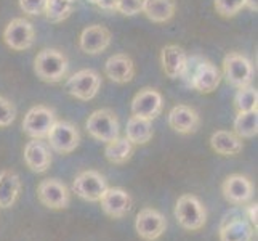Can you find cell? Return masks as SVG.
<instances>
[{
  "label": "cell",
  "mask_w": 258,
  "mask_h": 241,
  "mask_svg": "<svg viewBox=\"0 0 258 241\" xmlns=\"http://www.w3.org/2000/svg\"><path fill=\"white\" fill-rule=\"evenodd\" d=\"M181 77L186 80V84L199 93H212L213 90H217L221 82L220 69L209 60H204L201 57H188V63H186Z\"/></svg>",
  "instance_id": "cell-1"
},
{
  "label": "cell",
  "mask_w": 258,
  "mask_h": 241,
  "mask_svg": "<svg viewBox=\"0 0 258 241\" xmlns=\"http://www.w3.org/2000/svg\"><path fill=\"white\" fill-rule=\"evenodd\" d=\"M69 69L68 57L58 49H43L34 60V73L43 82L58 84L61 82Z\"/></svg>",
  "instance_id": "cell-2"
},
{
  "label": "cell",
  "mask_w": 258,
  "mask_h": 241,
  "mask_svg": "<svg viewBox=\"0 0 258 241\" xmlns=\"http://www.w3.org/2000/svg\"><path fill=\"white\" fill-rule=\"evenodd\" d=\"M175 219L181 228L196 231L206 225L207 211L198 196L183 195L175 204Z\"/></svg>",
  "instance_id": "cell-3"
},
{
  "label": "cell",
  "mask_w": 258,
  "mask_h": 241,
  "mask_svg": "<svg viewBox=\"0 0 258 241\" xmlns=\"http://www.w3.org/2000/svg\"><path fill=\"white\" fill-rule=\"evenodd\" d=\"M85 129L90 135L103 143L119 137V119L115 113L109 108H101L93 111L85 122Z\"/></svg>",
  "instance_id": "cell-4"
},
{
  "label": "cell",
  "mask_w": 258,
  "mask_h": 241,
  "mask_svg": "<svg viewBox=\"0 0 258 241\" xmlns=\"http://www.w3.org/2000/svg\"><path fill=\"white\" fill-rule=\"evenodd\" d=\"M255 69L252 61L237 52H229L223 58V76L229 85L236 88L252 84Z\"/></svg>",
  "instance_id": "cell-5"
},
{
  "label": "cell",
  "mask_w": 258,
  "mask_h": 241,
  "mask_svg": "<svg viewBox=\"0 0 258 241\" xmlns=\"http://www.w3.org/2000/svg\"><path fill=\"white\" fill-rule=\"evenodd\" d=\"M48 147L61 155H69L81 143L79 129L69 121H55L47 135Z\"/></svg>",
  "instance_id": "cell-6"
},
{
  "label": "cell",
  "mask_w": 258,
  "mask_h": 241,
  "mask_svg": "<svg viewBox=\"0 0 258 241\" xmlns=\"http://www.w3.org/2000/svg\"><path fill=\"white\" fill-rule=\"evenodd\" d=\"M101 87V77L93 69H81L66 80V90L81 102L93 100Z\"/></svg>",
  "instance_id": "cell-7"
},
{
  "label": "cell",
  "mask_w": 258,
  "mask_h": 241,
  "mask_svg": "<svg viewBox=\"0 0 258 241\" xmlns=\"http://www.w3.org/2000/svg\"><path fill=\"white\" fill-rule=\"evenodd\" d=\"M4 42L8 49L16 52L29 50L35 42V31L26 18H13L4 29Z\"/></svg>",
  "instance_id": "cell-8"
},
{
  "label": "cell",
  "mask_w": 258,
  "mask_h": 241,
  "mask_svg": "<svg viewBox=\"0 0 258 241\" xmlns=\"http://www.w3.org/2000/svg\"><path fill=\"white\" fill-rule=\"evenodd\" d=\"M55 121V111L48 108V106H32L23 119V132L31 138L43 140L47 138Z\"/></svg>",
  "instance_id": "cell-9"
},
{
  "label": "cell",
  "mask_w": 258,
  "mask_h": 241,
  "mask_svg": "<svg viewBox=\"0 0 258 241\" xmlns=\"http://www.w3.org/2000/svg\"><path fill=\"white\" fill-rule=\"evenodd\" d=\"M37 198L48 209H66L71 203V193L66 183L58 178H45L37 186Z\"/></svg>",
  "instance_id": "cell-10"
},
{
  "label": "cell",
  "mask_w": 258,
  "mask_h": 241,
  "mask_svg": "<svg viewBox=\"0 0 258 241\" xmlns=\"http://www.w3.org/2000/svg\"><path fill=\"white\" fill-rule=\"evenodd\" d=\"M74 193L85 201L96 203L101 200L104 191L108 190L104 177L96 171H84L79 175H76L73 182Z\"/></svg>",
  "instance_id": "cell-11"
},
{
  "label": "cell",
  "mask_w": 258,
  "mask_h": 241,
  "mask_svg": "<svg viewBox=\"0 0 258 241\" xmlns=\"http://www.w3.org/2000/svg\"><path fill=\"white\" fill-rule=\"evenodd\" d=\"M167 228V220L162 212L153 208H145L137 214L135 230L141 239L156 241L159 239Z\"/></svg>",
  "instance_id": "cell-12"
},
{
  "label": "cell",
  "mask_w": 258,
  "mask_h": 241,
  "mask_svg": "<svg viewBox=\"0 0 258 241\" xmlns=\"http://www.w3.org/2000/svg\"><path fill=\"white\" fill-rule=\"evenodd\" d=\"M162 108L164 98L161 92H157L156 88L151 87L140 90L132 100V116H135V118L153 121L162 113Z\"/></svg>",
  "instance_id": "cell-13"
},
{
  "label": "cell",
  "mask_w": 258,
  "mask_h": 241,
  "mask_svg": "<svg viewBox=\"0 0 258 241\" xmlns=\"http://www.w3.org/2000/svg\"><path fill=\"white\" fill-rule=\"evenodd\" d=\"M221 193L225 200L233 206H242L253 198V185L242 174H233L221 183Z\"/></svg>",
  "instance_id": "cell-14"
},
{
  "label": "cell",
  "mask_w": 258,
  "mask_h": 241,
  "mask_svg": "<svg viewBox=\"0 0 258 241\" xmlns=\"http://www.w3.org/2000/svg\"><path fill=\"white\" fill-rule=\"evenodd\" d=\"M111 31L101 24H92L79 35V47L87 55H100L111 45Z\"/></svg>",
  "instance_id": "cell-15"
},
{
  "label": "cell",
  "mask_w": 258,
  "mask_h": 241,
  "mask_svg": "<svg viewBox=\"0 0 258 241\" xmlns=\"http://www.w3.org/2000/svg\"><path fill=\"white\" fill-rule=\"evenodd\" d=\"M100 203L103 212L112 219H120L123 216H127L133 204L128 191H125L123 188H109V186L101 196Z\"/></svg>",
  "instance_id": "cell-16"
},
{
  "label": "cell",
  "mask_w": 258,
  "mask_h": 241,
  "mask_svg": "<svg viewBox=\"0 0 258 241\" xmlns=\"http://www.w3.org/2000/svg\"><path fill=\"white\" fill-rule=\"evenodd\" d=\"M168 126L178 133L188 135L201 127V116L191 106L176 105L168 113Z\"/></svg>",
  "instance_id": "cell-17"
},
{
  "label": "cell",
  "mask_w": 258,
  "mask_h": 241,
  "mask_svg": "<svg viewBox=\"0 0 258 241\" xmlns=\"http://www.w3.org/2000/svg\"><path fill=\"white\" fill-rule=\"evenodd\" d=\"M23 158L24 163L32 172L35 174H42L45 172L51 164V151L50 147L42 140H35L32 138L28 141V145L24 147L23 151Z\"/></svg>",
  "instance_id": "cell-18"
},
{
  "label": "cell",
  "mask_w": 258,
  "mask_h": 241,
  "mask_svg": "<svg viewBox=\"0 0 258 241\" xmlns=\"http://www.w3.org/2000/svg\"><path fill=\"white\" fill-rule=\"evenodd\" d=\"M104 74L115 84H127L135 77V63L125 53H115L106 60Z\"/></svg>",
  "instance_id": "cell-19"
},
{
  "label": "cell",
  "mask_w": 258,
  "mask_h": 241,
  "mask_svg": "<svg viewBox=\"0 0 258 241\" xmlns=\"http://www.w3.org/2000/svg\"><path fill=\"white\" fill-rule=\"evenodd\" d=\"M186 63H188V55H186V52L180 45L168 43V45H165L161 50V65L167 77L170 79L181 77Z\"/></svg>",
  "instance_id": "cell-20"
},
{
  "label": "cell",
  "mask_w": 258,
  "mask_h": 241,
  "mask_svg": "<svg viewBox=\"0 0 258 241\" xmlns=\"http://www.w3.org/2000/svg\"><path fill=\"white\" fill-rule=\"evenodd\" d=\"M220 241H253V227L242 217L225 220L220 227Z\"/></svg>",
  "instance_id": "cell-21"
},
{
  "label": "cell",
  "mask_w": 258,
  "mask_h": 241,
  "mask_svg": "<svg viewBox=\"0 0 258 241\" xmlns=\"http://www.w3.org/2000/svg\"><path fill=\"white\" fill-rule=\"evenodd\" d=\"M210 147L217 155L221 156H236L242 151L244 143L242 138H239L234 132L217 130L210 137Z\"/></svg>",
  "instance_id": "cell-22"
},
{
  "label": "cell",
  "mask_w": 258,
  "mask_h": 241,
  "mask_svg": "<svg viewBox=\"0 0 258 241\" xmlns=\"http://www.w3.org/2000/svg\"><path fill=\"white\" fill-rule=\"evenodd\" d=\"M21 191V180L20 175L15 171L5 169L0 172V208L8 209L16 203L18 196Z\"/></svg>",
  "instance_id": "cell-23"
},
{
  "label": "cell",
  "mask_w": 258,
  "mask_h": 241,
  "mask_svg": "<svg viewBox=\"0 0 258 241\" xmlns=\"http://www.w3.org/2000/svg\"><path fill=\"white\" fill-rule=\"evenodd\" d=\"M176 4L175 0H143L141 13L153 23H167L175 16Z\"/></svg>",
  "instance_id": "cell-24"
},
{
  "label": "cell",
  "mask_w": 258,
  "mask_h": 241,
  "mask_svg": "<svg viewBox=\"0 0 258 241\" xmlns=\"http://www.w3.org/2000/svg\"><path fill=\"white\" fill-rule=\"evenodd\" d=\"M153 124L148 119L135 118L130 116L127 121V129H125V138L133 145H146L148 141L153 138Z\"/></svg>",
  "instance_id": "cell-25"
},
{
  "label": "cell",
  "mask_w": 258,
  "mask_h": 241,
  "mask_svg": "<svg viewBox=\"0 0 258 241\" xmlns=\"http://www.w3.org/2000/svg\"><path fill=\"white\" fill-rule=\"evenodd\" d=\"M133 147L135 145L130 143L125 137H117L106 143L104 156L111 164H123L132 158Z\"/></svg>",
  "instance_id": "cell-26"
},
{
  "label": "cell",
  "mask_w": 258,
  "mask_h": 241,
  "mask_svg": "<svg viewBox=\"0 0 258 241\" xmlns=\"http://www.w3.org/2000/svg\"><path fill=\"white\" fill-rule=\"evenodd\" d=\"M234 133L239 138H253L258 133V116L256 111L237 113L233 122Z\"/></svg>",
  "instance_id": "cell-27"
},
{
  "label": "cell",
  "mask_w": 258,
  "mask_h": 241,
  "mask_svg": "<svg viewBox=\"0 0 258 241\" xmlns=\"http://www.w3.org/2000/svg\"><path fill=\"white\" fill-rule=\"evenodd\" d=\"M74 5L76 0H47L43 13L50 23H63L73 13Z\"/></svg>",
  "instance_id": "cell-28"
},
{
  "label": "cell",
  "mask_w": 258,
  "mask_h": 241,
  "mask_svg": "<svg viewBox=\"0 0 258 241\" xmlns=\"http://www.w3.org/2000/svg\"><path fill=\"white\" fill-rule=\"evenodd\" d=\"M234 106H236L237 113L256 111V106H258V92H256V88L252 84L237 88V92L234 95Z\"/></svg>",
  "instance_id": "cell-29"
},
{
  "label": "cell",
  "mask_w": 258,
  "mask_h": 241,
  "mask_svg": "<svg viewBox=\"0 0 258 241\" xmlns=\"http://www.w3.org/2000/svg\"><path fill=\"white\" fill-rule=\"evenodd\" d=\"M213 7L220 16L233 18L244 8V0H215Z\"/></svg>",
  "instance_id": "cell-30"
},
{
  "label": "cell",
  "mask_w": 258,
  "mask_h": 241,
  "mask_svg": "<svg viewBox=\"0 0 258 241\" xmlns=\"http://www.w3.org/2000/svg\"><path fill=\"white\" fill-rule=\"evenodd\" d=\"M16 119V108L7 97L0 95V127L12 126Z\"/></svg>",
  "instance_id": "cell-31"
},
{
  "label": "cell",
  "mask_w": 258,
  "mask_h": 241,
  "mask_svg": "<svg viewBox=\"0 0 258 241\" xmlns=\"http://www.w3.org/2000/svg\"><path fill=\"white\" fill-rule=\"evenodd\" d=\"M141 4H143V0H117L115 12H119L123 16H135L141 12Z\"/></svg>",
  "instance_id": "cell-32"
},
{
  "label": "cell",
  "mask_w": 258,
  "mask_h": 241,
  "mask_svg": "<svg viewBox=\"0 0 258 241\" xmlns=\"http://www.w3.org/2000/svg\"><path fill=\"white\" fill-rule=\"evenodd\" d=\"M18 2H20V8L23 13L28 16H39L45 10L47 0H18Z\"/></svg>",
  "instance_id": "cell-33"
},
{
  "label": "cell",
  "mask_w": 258,
  "mask_h": 241,
  "mask_svg": "<svg viewBox=\"0 0 258 241\" xmlns=\"http://www.w3.org/2000/svg\"><path fill=\"white\" fill-rule=\"evenodd\" d=\"M247 219L250 220V225L252 227H255L256 228V225H258V220H256V212H258V204L255 203V204H250L247 209Z\"/></svg>",
  "instance_id": "cell-34"
},
{
  "label": "cell",
  "mask_w": 258,
  "mask_h": 241,
  "mask_svg": "<svg viewBox=\"0 0 258 241\" xmlns=\"http://www.w3.org/2000/svg\"><path fill=\"white\" fill-rule=\"evenodd\" d=\"M115 4H117V0H96V4L101 8V10H108V12H112L115 10Z\"/></svg>",
  "instance_id": "cell-35"
},
{
  "label": "cell",
  "mask_w": 258,
  "mask_h": 241,
  "mask_svg": "<svg viewBox=\"0 0 258 241\" xmlns=\"http://www.w3.org/2000/svg\"><path fill=\"white\" fill-rule=\"evenodd\" d=\"M244 7L248 8L250 12H256L258 10V0H244Z\"/></svg>",
  "instance_id": "cell-36"
},
{
  "label": "cell",
  "mask_w": 258,
  "mask_h": 241,
  "mask_svg": "<svg viewBox=\"0 0 258 241\" xmlns=\"http://www.w3.org/2000/svg\"><path fill=\"white\" fill-rule=\"evenodd\" d=\"M88 2H90V4H96V0H88Z\"/></svg>",
  "instance_id": "cell-37"
}]
</instances>
